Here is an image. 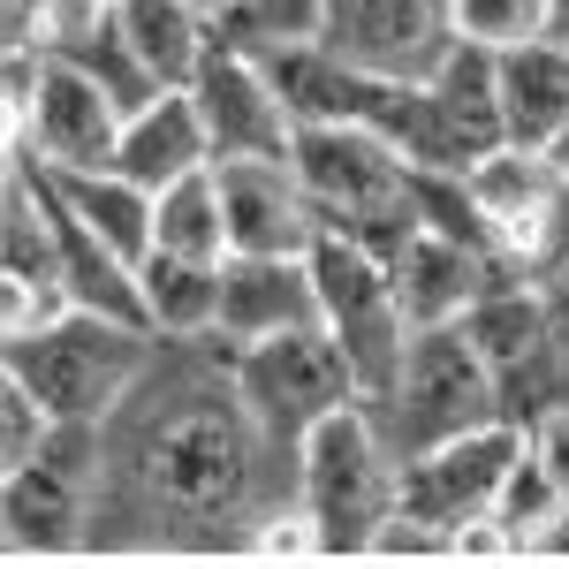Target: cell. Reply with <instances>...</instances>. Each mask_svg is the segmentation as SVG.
Returning a JSON list of instances; mask_svg holds the SVG:
<instances>
[{
  "label": "cell",
  "mask_w": 569,
  "mask_h": 569,
  "mask_svg": "<svg viewBox=\"0 0 569 569\" xmlns=\"http://www.w3.org/2000/svg\"><path fill=\"white\" fill-rule=\"evenodd\" d=\"M297 509V448L259 426L220 335L152 342L130 395L99 418L84 555H228L251 562Z\"/></svg>",
  "instance_id": "obj_1"
},
{
  "label": "cell",
  "mask_w": 569,
  "mask_h": 569,
  "mask_svg": "<svg viewBox=\"0 0 569 569\" xmlns=\"http://www.w3.org/2000/svg\"><path fill=\"white\" fill-rule=\"evenodd\" d=\"M402 501V448L388 440L380 410L357 395L319 418L297 448V509H305L319 562H372V539Z\"/></svg>",
  "instance_id": "obj_2"
},
{
  "label": "cell",
  "mask_w": 569,
  "mask_h": 569,
  "mask_svg": "<svg viewBox=\"0 0 569 569\" xmlns=\"http://www.w3.org/2000/svg\"><path fill=\"white\" fill-rule=\"evenodd\" d=\"M152 327H130V319H107V311H53L23 335H0V372L16 388H31L53 410V426H99L130 380L152 357Z\"/></svg>",
  "instance_id": "obj_3"
},
{
  "label": "cell",
  "mask_w": 569,
  "mask_h": 569,
  "mask_svg": "<svg viewBox=\"0 0 569 569\" xmlns=\"http://www.w3.org/2000/svg\"><path fill=\"white\" fill-rule=\"evenodd\" d=\"M289 160L319 206V228L372 243L380 259H395L418 236V168L372 122H311L297 130Z\"/></svg>",
  "instance_id": "obj_4"
},
{
  "label": "cell",
  "mask_w": 569,
  "mask_h": 569,
  "mask_svg": "<svg viewBox=\"0 0 569 569\" xmlns=\"http://www.w3.org/2000/svg\"><path fill=\"white\" fill-rule=\"evenodd\" d=\"M372 130L388 137L410 168H471L479 152H493V144L509 137L493 53L471 46V39H456L418 84H388Z\"/></svg>",
  "instance_id": "obj_5"
},
{
  "label": "cell",
  "mask_w": 569,
  "mask_h": 569,
  "mask_svg": "<svg viewBox=\"0 0 569 569\" xmlns=\"http://www.w3.org/2000/svg\"><path fill=\"white\" fill-rule=\"evenodd\" d=\"M380 426L402 456L433 448V440H456L471 426H493L501 418V388H493V365L479 357L471 327H418L410 350L395 365V380L372 395Z\"/></svg>",
  "instance_id": "obj_6"
},
{
  "label": "cell",
  "mask_w": 569,
  "mask_h": 569,
  "mask_svg": "<svg viewBox=\"0 0 569 569\" xmlns=\"http://www.w3.org/2000/svg\"><path fill=\"white\" fill-rule=\"evenodd\" d=\"M311 281H319V327L335 335V350L350 357L357 372V395L372 402V395L395 380V365L410 350V311L395 297V266L372 251V243H357V236H319L311 243Z\"/></svg>",
  "instance_id": "obj_7"
},
{
  "label": "cell",
  "mask_w": 569,
  "mask_h": 569,
  "mask_svg": "<svg viewBox=\"0 0 569 569\" xmlns=\"http://www.w3.org/2000/svg\"><path fill=\"white\" fill-rule=\"evenodd\" d=\"M91 471L99 426H53L31 463L0 471V555L8 562H61L91 547Z\"/></svg>",
  "instance_id": "obj_8"
},
{
  "label": "cell",
  "mask_w": 569,
  "mask_h": 569,
  "mask_svg": "<svg viewBox=\"0 0 569 569\" xmlns=\"http://www.w3.org/2000/svg\"><path fill=\"white\" fill-rule=\"evenodd\" d=\"M471 342L493 365V388H501V418L509 426H539L547 410L569 402V342L555 335V319L539 305V281H509L471 305Z\"/></svg>",
  "instance_id": "obj_9"
},
{
  "label": "cell",
  "mask_w": 569,
  "mask_h": 569,
  "mask_svg": "<svg viewBox=\"0 0 569 569\" xmlns=\"http://www.w3.org/2000/svg\"><path fill=\"white\" fill-rule=\"evenodd\" d=\"M228 350H236V342H228ZM236 380H243L259 426L281 440V448H305V433L319 418H335L342 402H357V372H350V357L335 350L327 327H289V335L243 342V350H236Z\"/></svg>",
  "instance_id": "obj_10"
},
{
  "label": "cell",
  "mask_w": 569,
  "mask_h": 569,
  "mask_svg": "<svg viewBox=\"0 0 569 569\" xmlns=\"http://www.w3.org/2000/svg\"><path fill=\"white\" fill-rule=\"evenodd\" d=\"M114 137H122V107L114 91L91 84L77 61L46 53L39 84L23 107H8V152L39 160L53 176H77V168H114Z\"/></svg>",
  "instance_id": "obj_11"
},
{
  "label": "cell",
  "mask_w": 569,
  "mask_h": 569,
  "mask_svg": "<svg viewBox=\"0 0 569 569\" xmlns=\"http://www.w3.org/2000/svg\"><path fill=\"white\" fill-rule=\"evenodd\" d=\"M517 448H525V426H509V418L471 426V433H456V440H433V448L402 456V501L395 509H410V517H426V525H440L456 539L463 525L493 517Z\"/></svg>",
  "instance_id": "obj_12"
},
{
  "label": "cell",
  "mask_w": 569,
  "mask_h": 569,
  "mask_svg": "<svg viewBox=\"0 0 569 569\" xmlns=\"http://www.w3.org/2000/svg\"><path fill=\"white\" fill-rule=\"evenodd\" d=\"M319 39L380 84H418L456 46V0H327Z\"/></svg>",
  "instance_id": "obj_13"
},
{
  "label": "cell",
  "mask_w": 569,
  "mask_h": 569,
  "mask_svg": "<svg viewBox=\"0 0 569 569\" xmlns=\"http://www.w3.org/2000/svg\"><path fill=\"white\" fill-rule=\"evenodd\" d=\"M198 114H206V137H213V160H289L297 144V114L273 84V69L236 53V46H213L206 69H198Z\"/></svg>",
  "instance_id": "obj_14"
},
{
  "label": "cell",
  "mask_w": 569,
  "mask_h": 569,
  "mask_svg": "<svg viewBox=\"0 0 569 569\" xmlns=\"http://www.w3.org/2000/svg\"><path fill=\"white\" fill-rule=\"evenodd\" d=\"M388 266H395V297L410 311V327H456V319H471L479 297L525 281V266L501 243H463V236H440V228H418Z\"/></svg>",
  "instance_id": "obj_15"
},
{
  "label": "cell",
  "mask_w": 569,
  "mask_h": 569,
  "mask_svg": "<svg viewBox=\"0 0 569 569\" xmlns=\"http://www.w3.org/2000/svg\"><path fill=\"white\" fill-rule=\"evenodd\" d=\"M213 182H220V206H228V243L236 251H289V259H305L327 236L297 160H213Z\"/></svg>",
  "instance_id": "obj_16"
},
{
  "label": "cell",
  "mask_w": 569,
  "mask_h": 569,
  "mask_svg": "<svg viewBox=\"0 0 569 569\" xmlns=\"http://www.w3.org/2000/svg\"><path fill=\"white\" fill-rule=\"evenodd\" d=\"M289 327H319V281H311V251H228L220 259V342H266Z\"/></svg>",
  "instance_id": "obj_17"
},
{
  "label": "cell",
  "mask_w": 569,
  "mask_h": 569,
  "mask_svg": "<svg viewBox=\"0 0 569 569\" xmlns=\"http://www.w3.org/2000/svg\"><path fill=\"white\" fill-rule=\"evenodd\" d=\"M114 168H122V176H137L144 190H168V182L213 168V137H206V114H198L190 84H182V91H152L144 107H130V114H122Z\"/></svg>",
  "instance_id": "obj_18"
},
{
  "label": "cell",
  "mask_w": 569,
  "mask_h": 569,
  "mask_svg": "<svg viewBox=\"0 0 569 569\" xmlns=\"http://www.w3.org/2000/svg\"><path fill=\"white\" fill-rule=\"evenodd\" d=\"M266 69H273L281 99H289L297 130H311V122H372V114H380V99H388L380 77H365L350 53H335L327 39L289 46V53H273Z\"/></svg>",
  "instance_id": "obj_19"
},
{
  "label": "cell",
  "mask_w": 569,
  "mask_h": 569,
  "mask_svg": "<svg viewBox=\"0 0 569 569\" xmlns=\"http://www.w3.org/2000/svg\"><path fill=\"white\" fill-rule=\"evenodd\" d=\"M53 220H61V297L77 311H107V319L152 327V319H144V259L114 251L107 236H91L84 220L61 206V190H53Z\"/></svg>",
  "instance_id": "obj_20"
},
{
  "label": "cell",
  "mask_w": 569,
  "mask_h": 569,
  "mask_svg": "<svg viewBox=\"0 0 569 569\" xmlns=\"http://www.w3.org/2000/svg\"><path fill=\"white\" fill-rule=\"evenodd\" d=\"M501 69V122L517 144H555L569 122V39H525L509 53H493Z\"/></svg>",
  "instance_id": "obj_21"
},
{
  "label": "cell",
  "mask_w": 569,
  "mask_h": 569,
  "mask_svg": "<svg viewBox=\"0 0 569 569\" xmlns=\"http://www.w3.org/2000/svg\"><path fill=\"white\" fill-rule=\"evenodd\" d=\"M463 182H471V198H479L486 228L509 243L517 228H525L547 198H555V182H562V160L547 152V144H517V137H501L493 152H479L471 168H463Z\"/></svg>",
  "instance_id": "obj_22"
},
{
  "label": "cell",
  "mask_w": 569,
  "mask_h": 569,
  "mask_svg": "<svg viewBox=\"0 0 569 569\" xmlns=\"http://www.w3.org/2000/svg\"><path fill=\"white\" fill-rule=\"evenodd\" d=\"M114 23L130 31L137 61L160 77L168 91L198 84V69H206V53H213V23L190 8V0H114Z\"/></svg>",
  "instance_id": "obj_23"
},
{
  "label": "cell",
  "mask_w": 569,
  "mask_h": 569,
  "mask_svg": "<svg viewBox=\"0 0 569 569\" xmlns=\"http://www.w3.org/2000/svg\"><path fill=\"white\" fill-rule=\"evenodd\" d=\"M46 176H53V168H46ZM53 190H61V206L84 220L91 236H107L114 251H130V259L152 251L160 190H144L137 176H122V168H77V176H53Z\"/></svg>",
  "instance_id": "obj_24"
},
{
  "label": "cell",
  "mask_w": 569,
  "mask_h": 569,
  "mask_svg": "<svg viewBox=\"0 0 569 569\" xmlns=\"http://www.w3.org/2000/svg\"><path fill=\"white\" fill-rule=\"evenodd\" d=\"M144 319L168 342L213 335L220 327V266L182 259V251H144Z\"/></svg>",
  "instance_id": "obj_25"
},
{
  "label": "cell",
  "mask_w": 569,
  "mask_h": 569,
  "mask_svg": "<svg viewBox=\"0 0 569 569\" xmlns=\"http://www.w3.org/2000/svg\"><path fill=\"white\" fill-rule=\"evenodd\" d=\"M152 251H182V259H228V206H220V182L213 168L182 176L160 190V220H152Z\"/></svg>",
  "instance_id": "obj_26"
},
{
  "label": "cell",
  "mask_w": 569,
  "mask_h": 569,
  "mask_svg": "<svg viewBox=\"0 0 569 569\" xmlns=\"http://www.w3.org/2000/svg\"><path fill=\"white\" fill-rule=\"evenodd\" d=\"M319 31H327V0H236L213 23V39L236 46V53H251V61H273V53H289V46L319 39Z\"/></svg>",
  "instance_id": "obj_27"
},
{
  "label": "cell",
  "mask_w": 569,
  "mask_h": 569,
  "mask_svg": "<svg viewBox=\"0 0 569 569\" xmlns=\"http://www.w3.org/2000/svg\"><path fill=\"white\" fill-rule=\"evenodd\" d=\"M46 53H61V61H77L91 84H107L114 91V107L130 114V107H144L152 91H168L144 61H137V46H130V31L107 16V23H91V31H77V39H61V46H46Z\"/></svg>",
  "instance_id": "obj_28"
},
{
  "label": "cell",
  "mask_w": 569,
  "mask_h": 569,
  "mask_svg": "<svg viewBox=\"0 0 569 569\" xmlns=\"http://www.w3.org/2000/svg\"><path fill=\"white\" fill-rule=\"evenodd\" d=\"M555 509H569V493H562V479L547 471V456H539V448H531V433H525L517 463H509V486H501V501H493V517L525 539V562H531V539H539V525H547Z\"/></svg>",
  "instance_id": "obj_29"
},
{
  "label": "cell",
  "mask_w": 569,
  "mask_h": 569,
  "mask_svg": "<svg viewBox=\"0 0 569 569\" xmlns=\"http://www.w3.org/2000/svg\"><path fill=\"white\" fill-rule=\"evenodd\" d=\"M456 39L486 46V53L547 39V0H456Z\"/></svg>",
  "instance_id": "obj_30"
},
{
  "label": "cell",
  "mask_w": 569,
  "mask_h": 569,
  "mask_svg": "<svg viewBox=\"0 0 569 569\" xmlns=\"http://www.w3.org/2000/svg\"><path fill=\"white\" fill-rule=\"evenodd\" d=\"M501 251L525 266V281H547V273H562V266H569V168H562V182H555V198H547V206H539Z\"/></svg>",
  "instance_id": "obj_31"
},
{
  "label": "cell",
  "mask_w": 569,
  "mask_h": 569,
  "mask_svg": "<svg viewBox=\"0 0 569 569\" xmlns=\"http://www.w3.org/2000/svg\"><path fill=\"white\" fill-rule=\"evenodd\" d=\"M46 433H53V410H46L31 388H0V471H16V463H31L46 448Z\"/></svg>",
  "instance_id": "obj_32"
},
{
  "label": "cell",
  "mask_w": 569,
  "mask_h": 569,
  "mask_svg": "<svg viewBox=\"0 0 569 569\" xmlns=\"http://www.w3.org/2000/svg\"><path fill=\"white\" fill-rule=\"evenodd\" d=\"M531 448L547 456V471H555L562 493H569V402H562V410H547V418L531 426Z\"/></svg>",
  "instance_id": "obj_33"
},
{
  "label": "cell",
  "mask_w": 569,
  "mask_h": 569,
  "mask_svg": "<svg viewBox=\"0 0 569 569\" xmlns=\"http://www.w3.org/2000/svg\"><path fill=\"white\" fill-rule=\"evenodd\" d=\"M531 562H569V509H555V517L539 525V539H531Z\"/></svg>",
  "instance_id": "obj_34"
},
{
  "label": "cell",
  "mask_w": 569,
  "mask_h": 569,
  "mask_svg": "<svg viewBox=\"0 0 569 569\" xmlns=\"http://www.w3.org/2000/svg\"><path fill=\"white\" fill-rule=\"evenodd\" d=\"M539 305H547V319H555V335L569 342V266H562V273H547V281H539Z\"/></svg>",
  "instance_id": "obj_35"
},
{
  "label": "cell",
  "mask_w": 569,
  "mask_h": 569,
  "mask_svg": "<svg viewBox=\"0 0 569 569\" xmlns=\"http://www.w3.org/2000/svg\"><path fill=\"white\" fill-rule=\"evenodd\" d=\"M547 31H555V39H569V0H547Z\"/></svg>",
  "instance_id": "obj_36"
},
{
  "label": "cell",
  "mask_w": 569,
  "mask_h": 569,
  "mask_svg": "<svg viewBox=\"0 0 569 569\" xmlns=\"http://www.w3.org/2000/svg\"><path fill=\"white\" fill-rule=\"evenodd\" d=\"M190 8H198V16H206V23H220V16H228V8H236V0H190Z\"/></svg>",
  "instance_id": "obj_37"
},
{
  "label": "cell",
  "mask_w": 569,
  "mask_h": 569,
  "mask_svg": "<svg viewBox=\"0 0 569 569\" xmlns=\"http://www.w3.org/2000/svg\"><path fill=\"white\" fill-rule=\"evenodd\" d=\"M547 152H555V160H562V168H569V122H562V137H555V144H547Z\"/></svg>",
  "instance_id": "obj_38"
}]
</instances>
